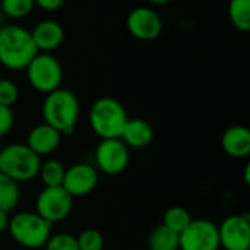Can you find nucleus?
I'll use <instances>...</instances> for the list:
<instances>
[{
	"instance_id": "16",
	"label": "nucleus",
	"mask_w": 250,
	"mask_h": 250,
	"mask_svg": "<svg viewBox=\"0 0 250 250\" xmlns=\"http://www.w3.org/2000/svg\"><path fill=\"white\" fill-rule=\"evenodd\" d=\"M224 152L233 158H246L250 154V130L246 126H231L221 138Z\"/></svg>"
},
{
	"instance_id": "31",
	"label": "nucleus",
	"mask_w": 250,
	"mask_h": 250,
	"mask_svg": "<svg viewBox=\"0 0 250 250\" xmlns=\"http://www.w3.org/2000/svg\"><path fill=\"white\" fill-rule=\"evenodd\" d=\"M0 79H1V70H0Z\"/></svg>"
},
{
	"instance_id": "2",
	"label": "nucleus",
	"mask_w": 250,
	"mask_h": 250,
	"mask_svg": "<svg viewBox=\"0 0 250 250\" xmlns=\"http://www.w3.org/2000/svg\"><path fill=\"white\" fill-rule=\"evenodd\" d=\"M81 104L78 97L64 88L47 94L42 104L44 123L59 130L62 135H70L79 120Z\"/></svg>"
},
{
	"instance_id": "15",
	"label": "nucleus",
	"mask_w": 250,
	"mask_h": 250,
	"mask_svg": "<svg viewBox=\"0 0 250 250\" xmlns=\"http://www.w3.org/2000/svg\"><path fill=\"white\" fill-rule=\"evenodd\" d=\"M120 139L127 148L142 149L152 142L154 130L152 126L144 119H129L125 125Z\"/></svg>"
},
{
	"instance_id": "17",
	"label": "nucleus",
	"mask_w": 250,
	"mask_h": 250,
	"mask_svg": "<svg viewBox=\"0 0 250 250\" xmlns=\"http://www.w3.org/2000/svg\"><path fill=\"white\" fill-rule=\"evenodd\" d=\"M149 250H179V234L160 224L152 229L148 236Z\"/></svg>"
},
{
	"instance_id": "3",
	"label": "nucleus",
	"mask_w": 250,
	"mask_h": 250,
	"mask_svg": "<svg viewBox=\"0 0 250 250\" xmlns=\"http://www.w3.org/2000/svg\"><path fill=\"white\" fill-rule=\"evenodd\" d=\"M127 120L129 117L122 103L111 97L98 98L89 110L91 129L101 139L120 138Z\"/></svg>"
},
{
	"instance_id": "6",
	"label": "nucleus",
	"mask_w": 250,
	"mask_h": 250,
	"mask_svg": "<svg viewBox=\"0 0 250 250\" xmlns=\"http://www.w3.org/2000/svg\"><path fill=\"white\" fill-rule=\"evenodd\" d=\"M25 69L28 81L34 89L50 94L60 88L63 79V69L59 60L51 54L38 53Z\"/></svg>"
},
{
	"instance_id": "28",
	"label": "nucleus",
	"mask_w": 250,
	"mask_h": 250,
	"mask_svg": "<svg viewBox=\"0 0 250 250\" xmlns=\"http://www.w3.org/2000/svg\"><path fill=\"white\" fill-rule=\"evenodd\" d=\"M9 214L7 212H3L0 211V234L7 231V227H9Z\"/></svg>"
},
{
	"instance_id": "11",
	"label": "nucleus",
	"mask_w": 250,
	"mask_h": 250,
	"mask_svg": "<svg viewBox=\"0 0 250 250\" xmlns=\"http://www.w3.org/2000/svg\"><path fill=\"white\" fill-rule=\"evenodd\" d=\"M98 185V173L89 164L78 163L66 168L62 188L75 199L89 195Z\"/></svg>"
},
{
	"instance_id": "26",
	"label": "nucleus",
	"mask_w": 250,
	"mask_h": 250,
	"mask_svg": "<svg viewBox=\"0 0 250 250\" xmlns=\"http://www.w3.org/2000/svg\"><path fill=\"white\" fill-rule=\"evenodd\" d=\"M13 123H15V116L12 107L0 104V138L6 136L12 130Z\"/></svg>"
},
{
	"instance_id": "18",
	"label": "nucleus",
	"mask_w": 250,
	"mask_h": 250,
	"mask_svg": "<svg viewBox=\"0 0 250 250\" xmlns=\"http://www.w3.org/2000/svg\"><path fill=\"white\" fill-rule=\"evenodd\" d=\"M21 198L19 185L0 173V211L3 212H12Z\"/></svg>"
},
{
	"instance_id": "23",
	"label": "nucleus",
	"mask_w": 250,
	"mask_h": 250,
	"mask_svg": "<svg viewBox=\"0 0 250 250\" xmlns=\"http://www.w3.org/2000/svg\"><path fill=\"white\" fill-rule=\"evenodd\" d=\"M79 250H103L104 249V237L95 229H85L76 237Z\"/></svg>"
},
{
	"instance_id": "13",
	"label": "nucleus",
	"mask_w": 250,
	"mask_h": 250,
	"mask_svg": "<svg viewBox=\"0 0 250 250\" xmlns=\"http://www.w3.org/2000/svg\"><path fill=\"white\" fill-rule=\"evenodd\" d=\"M60 141H62V133L54 127L48 126L47 123H42L35 126L28 133L26 145L38 157H42V155L53 154L59 148Z\"/></svg>"
},
{
	"instance_id": "1",
	"label": "nucleus",
	"mask_w": 250,
	"mask_h": 250,
	"mask_svg": "<svg viewBox=\"0 0 250 250\" xmlns=\"http://www.w3.org/2000/svg\"><path fill=\"white\" fill-rule=\"evenodd\" d=\"M38 53L29 31L18 25L0 26V64L10 70H21Z\"/></svg>"
},
{
	"instance_id": "19",
	"label": "nucleus",
	"mask_w": 250,
	"mask_h": 250,
	"mask_svg": "<svg viewBox=\"0 0 250 250\" xmlns=\"http://www.w3.org/2000/svg\"><path fill=\"white\" fill-rule=\"evenodd\" d=\"M64 171H66V167L59 160H47L41 163L38 176L44 188H56V186H62Z\"/></svg>"
},
{
	"instance_id": "24",
	"label": "nucleus",
	"mask_w": 250,
	"mask_h": 250,
	"mask_svg": "<svg viewBox=\"0 0 250 250\" xmlns=\"http://www.w3.org/2000/svg\"><path fill=\"white\" fill-rule=\"evenodd\" d=\"M44 250H79L76 237L69 233L51 234L44 245Z\"/></svg>"
},
{
	"instance_id": "29",
	"label": "nucleus",
	"mask_w": 250,
	"mask_h": 250,
	"mask_svg": "<svg viewBox=\"0 0 250 250\" xmlns=\"http://www.w3.org/2000/svg\"><path fill=\"white\" fill-rule=\"evenodd\" d=\"M148 1L152 3V4H166V3H168L171 0H148Z\"/></svg>"
},
{
	"instance_id": "12",
	"label": "nucleus",
	"mask_w": 250,
	"mask_h": 250,
	"mask_svg": "<svg viewBox=\"0 0 250 250\" xmlns=\"http://www.w3.org/2000/svg\"><path fill=\"white\" fill-rule=\"evenodd\" d=\"M129 32L142 41H151L160 37L163 31V21L160 15L149 7H136L127 16Z\"/></svg>"
},
{
	"instance_id": "4",
	"label": "nucleus",
	"mask_w": 250,
	"mask_h": 250,
	"mask_svg": "<svg viewBox=\"0 0 250 250\" xmlns=\"http://www.w3.org/2000/svg\"><path fill=\"white\" fill-rule=\"evenodd\" d=\"M40 157L26 144H10L0 149V173L16 183L29 182L38 176Z\"/></svg>"
},
{
	"instance_id": "30",
	"label": "nucleus",
	"mask_w": 250,
	"mask_h": 250,
	"mask_svg": "<svg viewBox=\"0 0 250 250\" xmlns=\"http://www.w3.org/2000/svg\"><path fill=\"white\" fill-rule=\"evenodd\" d=\"M3 21H4V13L0 9V26H3Z\"/></svg>"
},
{
	"instance_id": "9",
	"label": "nucleus",
	"mask_w": 250,
	"mask_h": 250,
	"mask_svg": "<svg viewBox=\"0 0 250 250\" xmlns=\"http://www.w3.org/2000/svg\"><path fill=\"white\" fill-rule=\"evenodd\" d=\"M95 163L100 171L117 176L127 168L129 148L120 138L101 139L95 149Z\"/></svg>"
},
{
	"instance_id": "8",
	"label": "nucleus",
	"mask_w": 250,
	"mask_h": 250,
	"mask_svg": "<svg viewBox=\"0 0 250 250\" xmlns=\"http://www.w3.org/2000/svg\"><path fill=\"white\" fill-rule=\"evenodd\" d=\"M73 208V198L62 188H44L37 196L35 212L47 220L50 224L63 221L67 218Z\"/></svg>"
},
{
	"instance_id": "22",
	"label": "nucleus",
	"mask_w": 250,
	"mask_h": 250,
	"mask_svg": "<svg viewBox=\"0 0 250 250\" xmlns=\"http://www.w3.org/2000/svg\"><path fill=\"white\" fill-rule=\"evenodd\" d=\"M34 4H35L34 0H1L0 9L4 13V16L21 19L32 12Z\"/></svg>"
},
{
	"instance_id": "25",
	"label": "nucleus",
	"mask_w": 250,
	"mask_h": 250,
	"mask_svg": "<svg viewBox=\"0 0 250 250\" xmlns=\"http://www.w3.org/2000/svg\"><path fill=\"white\" fill-rule=\"evenodd\" d=\"M19 98V89L16 83L9 79H0V104L12 107Z\"/></svg>"
},
{
	"instance_id": "10",
	"label": "nucleus",
	"mask_w": 250,
	"mask_h": 250,
	"mask_svg": "<svg viewBox=\"0 0 250 250\" xmlns=\"http://www.w3.org/2000/svg\"><path fill=\"white\" fill-rule=\"evenodd\" d=\"M220 245L226 250L250 249V218L248 214L227 217L218 226Z\"/></svg>"
},
{
	"instance_id": "27",
	"label": "nucleus",
	"mask_w": 250,
	"mask_h": 250,
	"mask_svg": "<svg viewBox=\"0 0 250 250\" xmlns=\"http://www.w3.org/2000/svg\"><path fill=\"white\" fill-rule=\"evenodd\" d=\"M41 9L44 10H48V12H53V10H57L63 6L64 0H34Z\"/></svg>"
},
{
	"instance_id": "7",
	"label": "nucleus",
	"mask_w": 250,
	"mask_h": 250,
	"mask_svg": "<svg viewBox=\"0 0 250 250\" xmlns=\"http://www.w3.org/2000/svg\"><path fill=\"white\" fill-rule=\"evenodd\" d=\"M218 226L209 220H192L179 234V250H220Z\"/></svg>"
},
{
	"instance_id": "5",
	"label": "nucleus",
	"mask_w": 250,
	"mask_h": 250,
	"mask_svg": "<svg viewBox=\"0 0 250 250\" xmlns=\"http://www.w3.org/2000/svg\"><path fill=\"white\" fill-rule=\"evenodd\" d=\"M51 226L37 212H18L9 220L7 231L22 248L40 249L51 236Z\"/></svg>"
},
{
	"instance_id": "21",
	"label": "nucleus",
	"mask_w": 250,
	"mask_h": 250,
	"mask_svg": "<svg viewBox=\"0 0 250 250\" xmlns=\"http://www.w3.org/2000/svg\"><path fill=\"white\" fill-rule=\"evenodd\" d=\"M229 15L231 23L240 31L250 29V0H230Z\"/></svg>"
},
{
	"instance_id": "14",
	"label": "nucleus",
	"mask_w": 250,
	"mask_h": 250,
	"mask_svg": "<svg viewBox=\"0 0 250 250\" xmlns=\"http://www.w3.org/2000/svg\"><path fill=\"white\" fill-rule=\"evenodd\" d=\"M35 47L38 51H53L59 48L64 40V29L56 21H42L31 32Z\"/></svg>"
},
{
	"instance_id": "20",
	"label": "nucleus",
	"mask_w": 250,
	"mask_h": 250,
	"mask_svg": "<svg viewBox=\"0 0 250 250\" xmlns=\"http://www.w3.org/2000/svg\"><path fill=\"white\" fill-rule=\"evenodd\" d=\"M190 221H192V215L189 214V211L179 205L170 207L163 217V224L177 234H180L190 224Z\"/></svg>"
}]
</instances>
